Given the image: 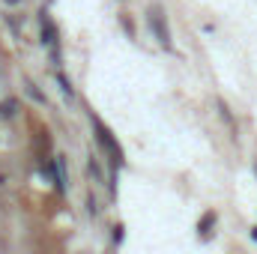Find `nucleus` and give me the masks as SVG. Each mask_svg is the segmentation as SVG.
Wrapping results in <instances>:
<instances>
[{
    "label": "nucleus",
    "mask_w": 257,
    "mask_h": 254,
    "mask_svg": "<svg viewBox=\"0 0 257 254\" xmlns=\"http://www.w3.org/2000/svg\"><path fill=\"white\" fill-rule=\"evenodd\" d=\"M254 174H257V165H254Z\"/></svg>",
    "instance_id": "14"
},
{
    "label": "nucleus",
    "mask_w": 257,
    "mask_h": 254,
    "mask_svg": "<svg viewBox=\"0 0 257 254\" xmlns=\"http://www.w3.org/2000/svg\"><path fill=\"white\" fill-rule=\"evenodd\" d=\"M215 224H218V215L215 212H203V218L197 221V236L200 239H209L212 230H215Z\"/></svg>",
    "instance_id": "3"
},
{
    "label": "nucleus",
    "mask_w": 257,
    "mask_h": 254,
    "mask_svg": "<svg viewBox=\"0 0 257 254\" xmlns=\"http://www.w3.org/2000/svg\"><path fill=\"white\" fill-rule=\"evenodd\" d=\"M39 30H42V42H45V45H54L57 33H54V24H51L48 15H39Z\"/></svg>",
    "instance_id": "5"
},
{
    "label": "nucleus",
    "mask_w": 257,
    "mask_h": 254,
    "mask_svg": "<svg viewBox=\"0 0 257 254\" xmlns=\"http://www.w3.org/2000/svg\"><path fill=\"white\" fill-rule=\"evenodd\" d=\"M251 239L257 242V227H251Z\"/></svg>",
    "instance_id": "13"
},
{
    "label": "nucleus",
    "mask_w": 257,
    "mask_h": 254,
    "mask_svg": "<svg viewBox=\"0 0 257 254\" xmlns=\"http://www.w3.org/2000/svg\"><path fill=\"white\" fill-rule=\"evenodd\" d=\"M24 93H27V96H30L33 102H39V105H48V99H45V93H42V90H39V87H36L33 81H24Z\"/></svg>",
    "instance_id": "7"
},
{
    "label": "nucleus",
    "mask_w": 257,
    "mask_h": 254,
    "mask_svg": "<svg viewBox=\"0 0 257 254\" xmlns=\"http://www.w3.org/2000/svg\"><path fill=\"white\" fill-rule=\"evenodd\" d=\"M87 168H90V177L96 180V186H105V174H102V168H99V159H93V156H90Z\"/></svg>",
    "instance_id": "9"
},
{
    "label": "nucleus",
    "mask_w": 257,
    "mask_h": 254,
    "mask_svg": "<svg viewBox=\"0 0 257 254\" xmlns=\"http://www.w3.org/2000/svg\"><path fill=\"white\" fill-rule=\"evenodd\" d=\"M0 117L3 120H15L18 117V99H3L0 102Z\"/></svg>",
    "instance_id": "6"
},
{
    "label": "nucleus",
    "mask_w": 257,
    "mask_h": 254,
    "mask_svg": "<svg viewBox=\"0 0 257 254\" xmlns=\"http://www.w3.org/2000/svg\"><path fill=\"white\" fill-rule=\"evenodd\" d=\"M218 114H221V120L230 126V132H236V123H233V114H230V108L224 105V102H218Z\"/></svg>",
    "instance_id": "10"
},
{
    "label": "nucleus",
    "mask_w": 257,
    "mask_h": 254,
    "mask_svg": "<svg viewBox=\"0 0 257 254\" xmlns=\"http://www.w3.org/2000/svg\"><path fill=\"white\" fill-rule=\"evenodd\" d=\"M150 30H153V36L159 39V45H162L165 51L174 48V42H171V27H168V18H165V9H162V6H153V9H150Z\"/></svg>",
    "instance_id": "2"
},
{
    "label": "nucleus",
    "mask_w": 257,
    "mask_h": 254,
    "mask_svg": "<svg viewBox=\"0 0 257 254\" xmlns=\"http://www.w3.org/2000/svg\"><path fill=\"white\" fill-rule=\"evenodd\" d=\"M93 132H96V141H99V147H102V150L108 153V159H111V162H114V165L120 168V165L126 162V156H123V147L117 144L114 132L105 126L102 120H96V117H93Z\"/></svg>",
    "instance_id": "1"
},
{
    "label": "nucleus",
    "mask_w": 257,
    "mask_h": 254,
    "mask_svg": "<svg viewBox=\"0 0 257 254\" xmlns=\"http://www.w3.org/2000/svg\"><path fill=\"white\" fill-rule=\"evenodd\" d=\"M51 171H54V186H57V191H66V159L63 156L54 159Z\"/></svg>",
    "instance_id": "4"
},
{
    "label": "nucleus",
    "mask_w": 257,
    "mask_h": 254,
    "mask_svg": "<svg viewBox=\"0 0 257 254\" xmlns=\"http://www.w3.org/2000/svg\"><path fill=\"white\" fill-rule=\"evenodd\" d=\"M54 78H57V87L63 90V96L66 99H75V90H72V84H69V78H66L60 69H54Z\"/></svg>",
    "instance_id": "8"
},
{
    "label": "nucleus",
    "mask_w": 257,
    "mask_h": 254,
    "mask_svg": "<svg viewBox=\"0 0 257 254\" xmlns=\"http://www.w3.org/2000/svg\"><path fill=\"white\" fill-rule=\"evenodd\" d=\"M114 242H123V227H120V224L114 227Z\"/></svg>",
    "instance_id": "12"
},
{
    "label": "nucleus",
    "mask_w": 257,
    "mask_h": 254,
    "mask_svg": "<svg viewBox=\"0 0 257 254\" xmlns=\"http://www.w3.org/2000/svg\"><path fill=\"white\" fill-rule=\"evenodd\" d=\"M120 24H123V30H126L128 36H132V39H135V24H132V21H128L126 15H123V18H120Z\"/></svg>",
    "instance_id": "11"
}]
</instances>
